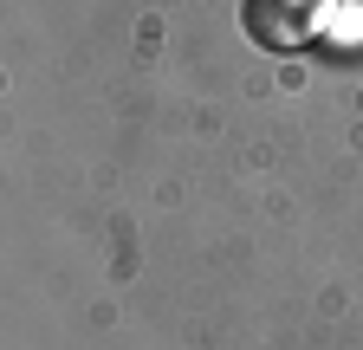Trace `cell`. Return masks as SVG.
Returning a JSON list of instances; mask_svg holds the SVG:
<instances>
[{"label":"cell","mask_w":363,"mask_h":350,"mask_svg":"<svg viewBox=\"0 0 363 350\" xmlns=\"http://www.w3.org/2000/svg\"><path fill=\"white\" fill-rule=\"evenodd\" d=\"M337 0H240V26L266 52H298L325 33Z\"/></svg>","instance_id":"obj_1"}]
</instances>
